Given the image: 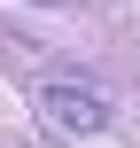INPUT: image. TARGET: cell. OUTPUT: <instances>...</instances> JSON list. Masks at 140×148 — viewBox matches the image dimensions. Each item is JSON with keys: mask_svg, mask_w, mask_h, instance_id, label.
Here are the masks:
<instances>
[{"mask_svg": "<svg viewBox=\"0 0 140 148\" xmlns=\"http://www.w3.org/2000/svg\"><path fill=\"white\" fill-rule=\"evenodd\" d=\"M39 109H47L62 133H101V117H109V109H101V94H86V86H47V94H39Z\"/></svg>", "mask_w": 140, "mask_h": 148, "instance_id": "1", "label": "cell"}]
</instances>
